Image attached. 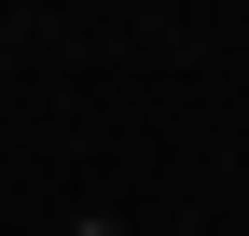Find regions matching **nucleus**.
Here are the masks:
<instances>
[{
    "mask_svg": "<svg viewBox=\"0 0 249 236\" xmlns=\"http://www.w3.org/2000/svg\"><path fill=\"white\" fill-rule=\"evenodd\" d=\"M70 236H124V222H111V209H83V222H70Z\"/></svg>",
    "mask_w": 249,
    "mask_h": 236,
    "instance_id": "obj_1",
    "label": "nucleus"
}]
</instances>
